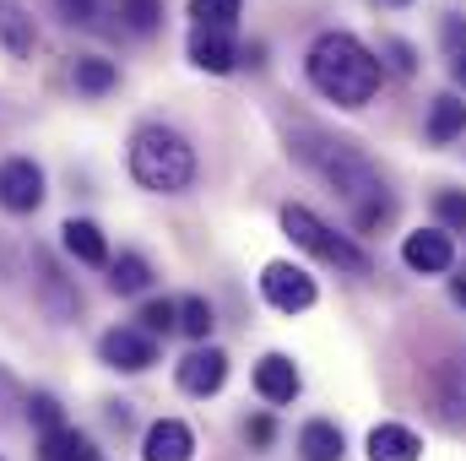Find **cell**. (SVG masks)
Segmentation results:
<instances>
[{"label":"cell","instance_id":"18","mask_svg":"<svg viewBox=\"0 0 466 461\" xmlns=\"http://www.w3.org/2000/svg\"><path fill=\"white\" fill-rule=\"evenodd\" d=\"M299 456L304 461H342V429L326 424V418L304 424V435H299Z\"/></svg>","mask_w":466,"mask_h":461},{"label":"cell","instance_id":"21","mask_svg":"<svg viewBox=\"0 0 466 461\" xmlns=\"http://www.w3.org/2000/svg\"><path fill=\"white\" fill-rule=\"evenodd\" d=\"M147 282H152L147 255H119L115 266H109V288H115V293H141Z\"/></svg>","mask_w":466,"mask_h":461},{"label":"cell","instance_id":"12","mask_svg":"<svg viewBox=\"0 0 466 461\" xmlns=\"http://www.w3.org/2000/svg\"><path fill=\"white\" fill-rule=\"evenodd\" d=\"M299 369H293V358L288 353H266L260 364H255V391L266 396V402H293L299 396Z\"/></svg>","mask_w":466,"mask_h":461},{"label":"cell","instance_id":"26","mask_svg":"<svg viewBox=\"0 0 466 461\" xmlns=\"http://www.w3.org/2000/svg\"><path fill=\"white\" fill-rule=\"evenodd\" d=\"M125 16H130L136 33H152L157 16H163V5H157V0H125Z\"/></svg>","mask_w":466,"mask_h":461},{"label":"cell","instance_id":"7","mask_svg":"<svg viewBox=\"0 0 466 461\" xmlns=\"http://www.w3.org/2000/svg\"><path fill=\"white\" fill-rule=\"evenodd\" d=\"M429 396H434V413H440L451 429H466V353L445 358V364L434 369Z\"/></svg>","mask_w":466,"mask_h":461},{"label":"cell","instance_id":"10","mask_svg":"<svg viewBox=\"0 0 466 461\" xmlns=\"http://www.w3.org/2000/svg\"><path fill=\"white\" fill-rule=\"evenodd\" d=\"M223 380H228V353L223 347H196L179 364V385L190 396H212V391H223Z\"/></svg>","mask_w":466,"mask_h":461},{"label":"cell","instance_id":"9","mask_svg":"<svg viewBox=\"0 0 466 461\" xmlns=\"http://www.w3.org/2000/svg\"><path fill=\"white\" fill-rule=\"evenodd\" d=\"M401 261H407L412 271L434 277V271H451V266H456V244H451V233L445 229H418V233H407Z\"/></svg>","mask_w":466,"mask_h":461},{"label":"cell","instance_id":"17","mask_svg":"<svg viewBox=\"0 0 466 461\" xmlns=\"http://www.w3.org/2000/svg\"><path fill=\"white\" fill-rule=\"evenodd\" d=\"M60 233H66V250H71L76 261H87V266H104V261H109V244H104V229H98V223L71 218Z\"/></svg>","mask_w":466,"mask_h":461},{"label":"cell","instance_id":"5","mask_svg":"<svg viewBox=\"0 0 466 461\" xmlns=\"http://www.w3.org/2000/svg\"><path fill=\"white\" fill-rule=\"evenodd\" d=\"M260 293H266V304L282 310V315H304V310L320 299L315 277H309L304 266H288V261H271V266L260 271Z\"/></svg>","mask_w":466,"mask_h":461},{"label":"cell","instance_id":"1","mask_svg":"<svg viewBox=\"0 0 466 461\" xmlns=\"http://www.w3.org/2000/svg\"><path fill=\"white\" fill-rule=\"evenodd\" d=\"M309 82L342 104V109H363L380 93V60L374 49H363L352 33H320L309 44Z\"/></svg>","mask_w":466,"mask_h":461},{"label":"cell","instance_id":"15","mask_svg":"<svg viewBox=\"0 0 466 461\" xmlns=\"http://www.w3.org/2000/svg\"><path fill=\"white\" fill-rule=\"evenodd\" d=\"M38 461H98V446L87 440V435H76V429H49L44 435V446H38Z\"/></svg>","mask_w":466,"mask_h":461},{"label":"cell","instance_id":"11","mask_svg":"<svg viewBox=\"0 0 466 461\" xmlns=\"http://www.w3.org/2000/svg\"><path fill=\"white\" fill-rule=\"evenodd\" d=\"M141 456L147 461H190L196 456V435H190V424H179V418H157V424L147 429V440H141Z\"/></svg>","mask_w":466,"mask_h":461},{"label":"cell","instance_id":"8","mask_svg":"<svg viewBox=\"0 0 466 461\" xmlns=\"http://www.w3.org/2000/svg\"><path fill=\"white\" fill-rule=\"evenodd\" d=\"M98 353H104V364H109V369H125V374H141V369H152V364H157L152 337H147V332H130V326L104 332Z\"/></svg>","mask_w":466,"mask_h":461},{"label":"cell","instance_id":"6","mask_svg":"<svg viewBox=\"0 0 466 461\" xmlns=\"http://www.w3.org/2000/svg\"><path fill=\"white\" fill-rule=\"evenodd\" d=\"M0 207L5 212H38L44 207V169L33 158H5L0 163Z\"/></svg>","mask_w":466,"mask_h":461},{"label":"cell","instance_id":"4","mask_svg":"<svg viewBox=\"0 0 466 461\" xmlns=\"http://www.w3.org/2000/svg\"><path fill=\"white\" fill-rule=\"evenodd\" d=\"M282 229H288V239L299 244V250H309V255H320L326 266H342V271H352V277H363L369 271V255L352 244L348 233H337L331 223H320L309 207H282Z\"/></svg>","mask_w":466,"mask_h":461},{"label":"cell","instance_id":"29","mask_svg":"<svg viewBox=\"0 0 466 461\" xmlns=\"http://www.w3.org/2000/svg\"><path fill=\"white\" fill-rule=\"evenodd\" d=\"M244 435H249V446H271L277 424H271V418H249V424H244Z\"/></svg>","mask_w":466,"mask_h":461},{"label":"cell","instance_id":"20","mask_svg":"<svg viewBox=\"0 0 466 461\" xmlns=\"http://www.w3.org/2000/svg\"><path fill=\"white\" fill-rule=\"evenodd\" d=\"M71 82H76V93H109L119 82V71H115V60H104V55H82L76 60V71H71Z\"/></svg>","mask_w":466,"mask_h":461},{"label":"cell","instance_id":"23","mask_svg":"<svg viewBox=\"0 0 466 461\" xmlns=\"http://www.w3.org/2000/svg\"><path fill=\"white\" fill-rule=\"evenodd\" d=\"M179 332H185L190 343H207V337H212V304H207V299H185V304H179Z\"/></svg>","mask_w":466,"mask_h":461},{"label":"cell","instance_id":"2","mask_svg":"<svg viewBox=\"0 0 466 461\" xmlns=\"http://www.w3.org/2000/svg\"><path fill=\"white\" fill-rule=\"evenodd\" d=\"M130 174L141 190L157 196H179L196 179V147L174 130V125H141L130 136Z\"/></svg>","mask_w":466,"mask_h":461},{"label":"cell","instance_id":"13","mask_svg":"<svg viewBox=\"0 0 466 461\" xmlns=\"http://www.w3.org/2000/svg\"><path fill=\"white\" fill-rule=\"evenodd\" d=\"M190 60H196L201 71L223 77V71H233L238 49H233V38H228V33H218V27H196V33H190Z\"/></svg>","mask_w":466,"mask_h":461},{"label":"cell","instance_id":"32","mask_svg":"<svg viewBox=\"0 0 466 461\" xmlns=\"http://www.w3.org/2000/svg\"><path fill=\"white\" fill-rule=\"evenodd\" d=\"M390 5H407V0H390Z\"/></svg>","mask_w":466,"mask_h":461},{"label":"cell","instance_id":"25","mask_svg":"<svg viewBox=\"0 0 466 461\" xmlns=\"http://www.w3.org/2000/svg\"><path fill=\"white\" fill-rule=\"evenodd\" d=\"M174 326H179V304H168V299H147V304H141V332H147V337H157V332L168 337Z\"/></svg>","mask_w":466,"mask_h":461},{"label":"cell","instance_id":"24","mask_svg":"<svg viewBox=\"0 0 466 461\" xmlns=\"http://www.w3.org/2000/svg\"><path fill=\"white\" fill-rule=\"evenodd\" d=\"M434 218L445 233H466V190H440L434 196Z\"/></svg>","mask_w":466,"mask_h":461},{"label":"cell","instance_id":"19","mask_svg":"<svg viewBox=\"0 0 466 461\" xmlns=\"http://www.w3.org/2000/svg\"><path fill=\"white\" fill-rule=\"evenodd\" d=\"M0 38H5V49L11 55H33V16L16 5V0H0Z\"/></svg>","mask_w":466,"mask_h":461},{"label":"cell","instance_id":"22","mask_svg":"<svg viewBox=\"0 0 466 461\" xmlns=\"http://www.w3.org/2000/svg\"><path fill=\"white\" fill-rule=\"evenodd\" d=\"M190 16H196V27L228 33L233 22H238V0H190Z\"/></svg>","mask_w":466,"mask_h":461},{"label":"cell","instance_id":"27","mask_svg":"<svg viewBox=\"0 0 466 461\" xmlns=\"http://www.w3.org/2000/svg\"><path fill=\"white\" fill-rule=\"evenodd\" d=\"M27 413L44 424V435H49V429H60V402H55V396H44V391H38V396L27 402Z\"/></svg>","mask_w":466,"mask_h":461},{"label":"cell","instance_id":"30","mask_svg":"<svg viewBox=\"0 0 466 461\" xmlns=\"http://www.w3.org/2000/svg\"><path fill=\"white\" fill-rule=\"evenodd\" d=\"M451 299L466 304V266H456V277H451Z\"/></svg>","mask_w":466,"mask_h":461},{"label":"cell","instance_id":"28","mask_svg":"<svg viewBox=\"0 0 466 461\" xmlns=\"http://www.w3.org/2000/svg\"><path fill=\"white\" fill-rule=\"evenodd\" d=\"M55 5H60L66 22H93L98 16V0H55Z\"/></svg>","mask_w":466,"mask_h":461},{"label":"cell","instance_id":"3","mask_svg":"<svg viewBox=\"0 0 466 461\" xmlns=\"http://www.w3.org/2000/svg\"><path fill=\"white\" fill-rule=\"evenodd\" d=\"M299 158H304L309 169H320L342 196H352V201H358V212L385 207V196H380V179H374L369 158H363V152H352L348 141H315V147H299Z\"/></svg>","mask_w":466,"mask_h":461},{"label":"cell","instance_id":"31","mask_svg":"<svg viewBox=\"0 0 466 461\" xmlns=\"http://www.w3.org/2000/svg\"><path fill=\"white\" fill-rule=\"evenodd\" d=\"M451 71H456V82L466 87V49H456V60H451Z\"/></svg>","mask_w":466,"mask_h":461},{"label":"cell","instance_id":"14","mask_svg":"<svg viewBox=\"0 0 466 461\" xmlns=\"http://www.w3.org/2000/svg\"><path fill=\"white\" fill-rule=\"evenodd\" d=\"M418 456H423V446H418L412 429H401V424L369 429V461H418Z\"/></svg>","mask_w":466,"mask_h":461},{"label":"cell","instance_id":"16","mask_svg":"<svg viewBox=\"0 0 466 461\" xmlns=\"http://www.w3.org/2000/svg\"><path fill=\"white\" fill-rule=\"evenodd\" d=\"M456 136H466V98L445 93V98H434V109H429V141L445 147V141H456Z\"/></svg>","mask_w":466,"mask_h":461}]
</instances>
